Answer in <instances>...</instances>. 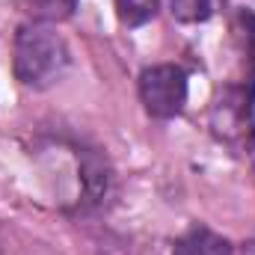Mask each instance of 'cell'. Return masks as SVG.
<instances>
[{
    "label": "cell",
    "mask_w": 255,
    "mask_h": 255,
    "mask_svg": "<svg viewBox=\"0 0 255 255\" xmlns=\"http://www.w3.org/2000/svg\"><path fill=\"white\" fill-rule=\"evenodd\" d=\"M71 63L65 39L42 21H27L15 33L12 45V68L21 86L27 89H48L65 74Z\"/></svg>",
    "instance_id": "6da1fadb"
},
{
    "label": "cell",
    "mask_w": 255,
    "mask_h": 255,
    "mask_svg": "<svg viewBox=\"0 0 255 255\" xmlns=\"http://www.w3.org/2000/svg\"><path fill=\"white\" fill-rule=\"evenodd\" d=\"M139 101L151 119H175L187 104V71L175 63L148 65L139 74Z\"/></svg>",
    "instance_id": "7a4b0ae2"
},
{
    "label": "cell",
    "mask_w": 255,
    "mask_h": 255,
    "mask_svg": "<svg viewBox=\"0 0 255 255\" xmlns=\"http://www.w3.org/2000/svg\"><path fill=\"white\" fill-rule=\"evenodd\" d=\"M211 128L229 145L250 151L255 145V95L241 83L226 86L211 110Z\"/></svg>",
    "instance_id": "3957f363"
},
{
    "label": "cell",
    "mask_w": 255,
    "mask_h": 255,
    "mask_svg": "<svg viewBox=\"0 0 255 255\" xmlns=\"http://www.w3.org/2000/svg\"><path fill=\"white\" fill-rule=\"evenodd\" d=\"M172 255H235V247L223 235L205 226H193L172 244Z\"/></svg>",
    "instance_id": "277c9868"
},
{
    "label": "cell",
    "mask_w": 255,
    "mask_h": 255,
    "mask_svg": "<svg viewBox=\"0 0 255 255\" xmlns=\"http://www.w3.org/2000/svg\"><path fill=\"white\" fill-rule=\"evenodd\" d=\"M235 39L241 45V60H244V83L250 92L255 95V12L241 9L235 15Z\"/></svg>",
    "instance_id": "5b68a950"
},
{
    "label": "cell",
    "mask_w": 255,
    "mask_h": 255,
    "mask_svg": "<svg viewBox=\"0 0 255 255\" xmlns=\"http://www.w3.org/2000/svg\"><path fill=\"white\" fill-rule=\"evenodd\" d=\"M18 6L42 24H54V21H65L68 15H74L77 0H18Z\"/></svg>",
    "instance_id": "8992f818"
},
{
    "label": "cell",
    "mask_w": 255,
    "mask_h": 255,
    "mask_svg": "<svg viewBox=\"0 0 255 255\" xmlns=\"http://www.w3.org/2000/svg\"><path fill=\"white\" fill-rule=\"evenodd\" d=\"M220 0H169V12L172 18L184 21V24H199V21H208L214 12H217Z\"/></svg>",
    "instance_id": "52a82bcc"
},
{
    "label": "cell",
    "mask_w": 255,
    "mask_h": 255,
    "mask_svg": "<svg viewBox=\"0 0 255 255\" xmlns=\"http://www.w3.org/2000/svg\"><path fill=\"white\" fill-rule=\"evenodd\" d=\"M116 12L125 27H142L157 15V0H116Z\"/></svg>",
    "instance_id": "ba28073f"
},
{
    "label": "cell",
    "mask_w": 255,
    "mask_h": 255,
    "mask_svg": "<svg viewBox=\"0 0 255 255\" xmlns=\"http://www.w3.org/2000/svg\"><path fill=\"white\" fill-rule=\"evenodd\" d=\"M235 255H255V241H250V244H244L241 250H235Z\"/></svg>",
    "instance_id": "9c48e42d"
}]
</instances>
